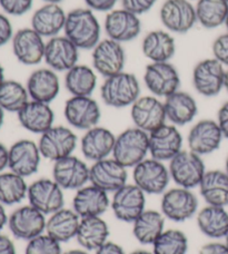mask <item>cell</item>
<instances>
[{
	"label": "cell",
	"mask_w": 228,
	"mask_h": 254,
	"mask_svg": "<svg viewBox=\"0 0 228 254\" xmlns=\"http://www.w3.org/2000/svg\"><path fill=\"white\" fill-rule=\"evenodd\" d=\"M63 35L79 49L93 51L100 40L102 27L89 8H75L67 13Z\"/></svg>",
	"instance_id": "6da1fadb"
},
{
	"label": "cell",
	"mask_w": 228,
	"mask_h": 254,
	"mask_svg": "<svg viewBox=\"0 0 228 254\" xmlns=\"http://www.w3.org/2000/svg\"><path fill=\"white\" fill-rule=\"evenodd\" d=\"M100 97L113 108L131 106L140 97V83L135 74L120 71L105 78L100 86Z\"/></svg>",
	"instance_id": "7a4b0ae2"
},
{
	"label": "cell",
	"mask_w": 228,
	"mask_h": 254,
	"mask_svg": "<svg viewBox=\"0 0 228 254\" xmlns=\"http://www.w3.org/2000/svg\"><path fill=\"white\" fill-rule=\"evenodd\" d=\"M149 155V134L133 126L116 136L112 156L126 169H134Z\"/></svg>",
	"instance_id": "3957f363"
},
{
	"label": "cell",
	"mask_w": 228,
	"mask_h": 254,
	"mask_svg": "<svg viewBox=\"0 0 228 254\" xmlns=\"http://www.w3.org/2000/svg\"><path fill=\"white\" fill-rule=\"evenodd\" d=\"M168 170L177 187L188 190L198 188L207 171L203 157L189 149H182L168 162Z\"/></svg>",
	"instance_id": "277c9868"
},
{
	"label": "cell",
	"mask_w": 228,
	"mask_h": 254,
	"mask_svg": "<svg viewBox=\"0 0 228 254\" xmlns=\"http://www.w3.org/2000/svg\"><path fill=\"white\" fill-rule=\"evenodd\" d=\"M198 211V198L191 190L176 187L162 195L161 212L166 220L182 223L193 219Z\"/></svg>",
	"instance_id": "5b68a950"
},
{
	"label": "cell",
	"mask_w": 228,
	"mask_h": 254,
	"mask_svg": "<svg viewBox=\"0 0 228 254\" xmlns=\"http://www.w3.org/2000/svg\"><path fill=\"white\" fill-rule=\"evenodd\" d=\"M133 180L140 190L149 195H163L171 183V174L165 163L147 157L133 169Z\"/></svg>",
	"instance_id": "8992f818"
},
{
	"label": "cell",
	"mask_w": 228,
	"mask_h": 254,
	"mask_svg": "<svg viewBox=\"0 0 228 254\" xmlns=\"http://www.w3.org/2000/svg\"><path fill=\"white\" fill-rule=\"evenodd\" d=\"M78 137L69 127L54 125L40 135L38 146L42 156L50 162H57L74 154Z\"/></svg>",
	"instance_id": "52a82bcc"
},
{
	"label": "cell",
	"mask_w": 228,
	"mask_h": 254,
	"mask_svg": "<svg viewBox=\"0 0 228 254\" xmlns=\"http://www.w3.org/2000/svg\"><path fill=\"white\" fill-rule=\"evenodd\" d=\"M144 84L154 96L166 98L179 90L178 69L171 62L149 63L145 68Z\"/></svg>",
	"instance_id": "ba28073f"
},
{
	"label": "cell",
	"mask_w": 228,
	"mask_h": 254,
	"mask_svg": "<svg viewBox=\"0 0 228 254\" xmlns=\"http://www.w3.org/2000/svg\"><path fill=\"white\" fill-rule=\"evenodd\" d=\"M111 208L116 219L133 223L146 210V193L134 183H127L113 193Z\"/></svg>",
	"instance_id": "9c48e42d"
},
{
	"label": "cell",
	"mask_w": 228,
	"mask_h": 254,
	"mask_svg": "<svg viewBox=\"0 0 228 254\" xmlns=\"http://www.w3.org/2000/svg\"><path fill=\"white\" fill-rule=\"evenodd\" d=\"M225 66L215 58H206L196 64L193 69V86L204 97H215L224 89Z\"/></svg>",
	"instance_id": "30bf717a"
},
{
	"label": "cell",
	"mask_w": 228,
	"mask_h": 254,
	"mask_svg": "<svg viewBox=\"0 0 228 254\" xmlns=\"http://www.w3.org/2000/svg\"><path fill=\"white\" fill-rule=\"evenodd\" d=\"M159 18L171 34H186L197 24L196 9L190 0H166L159 10Z\"/></svg>",
	"instance_id": "8fae6325"
},
{
	"label": "cell",
	"mask_w": 228,
	"mask_h": 254,
	"mask_svg": "<svg viewBox=\"0 0 228 254\" xmlns=\"http://www.w3.org/2000/svg\"><path fill=\"white\" fill-rule=\"evenodd\" d=\"M63 115L72 128L86 131L99 124L102 111L91 96H71L65 103Z\"/></svg>",
	"instance_id": "7c38bea8"
},
{
	"label": "cell",
	"mask_w": 228,
	"mask_h": 254,
	"mask_svg": "<svg viewBox=\"0 0 228 254\" xmlns=\"http://www.w3.org/2000/svg\"><path fill=\"white\" fill-rule=\"evenodd\" d=\"M93 68L105 78L124 71L126 52L122 44L111 38L102 39L91 53Z\"/></svg>",
	"instance_id": "4fadbf2b"
},
{
	"label": "cell",
	"mask_w": 228,
	"mask_h": 254,
	"mask_svg": "<svg viewBox=\"0 0 228 254\" xmlns=\"http://www.w3.org/2000/svg\"><path fill=\"white\" fill-rule=\"evenodd\" d=\"M46 215L33 205H24L16 208L8 216V228L18 240L30 241L46 231Z\"/></svg>",
	"instance_id": "5bb4252c"
},
{
	"label": "cell",
	"mask_w": 228,
	"mask_h": 254,
	"mask_svg": "<svg viewBox=\"0 0 228 254\" xmlns=\"http://www.w3.org/2000/svg\"><path fill=\"white\" fill-rule=\"evenodd\" d=\"M27 198L30 205L47 216L65 206L63 190L54 179L43 178L36 180L28 187Z\"/></svg>",
	"instance_id": "9a60e30c"
},
{
	"label": "cell",
	"mask_w": 228,
	"mask_h": 254,
	"mask_svg": "<svg viewBox=\"0 0 228 254\" xmlns=\"http://www.w3.org/2000/svg\"><path fill=\"white\" fill-rule=\"evenodd\" d=\"M90 166L74 154L54 163L53 179L63 190H77L89 183Z\"/></svg>",
	"instance_id": "2e32d148"
},
{
	"label": "cell",
	"mask_w": 228,
	"mask_h": 254,
	"mask_svg": "<svg viewBox=\"0 0 228 254\" xmlns=\"http://www.w3.org/2000/svg\"><path fill=\"white\" fill-rule=\"evenodd\" d=\"M130 117L135 127L148 134L167 123L164 101L154 95L137 99L130 106Z\"/></svg>",
	"instance_id": "e0dca14e"
},
{
	"label": "cell",
	"mask_w": 228,
	"mask_h": 254,
	"mask_svg": "<svg viewBox=\"0 0 228 254\" xmlns=\"http://www.w3.org/2000/svg\"><path fill=\"white\" fill-rule=\"evenodd\" d=\"M224 135L217 121L202 120L195 123L187 135L188 149L199 156L209 155L221 147Z\"/></svg>",
	"instance_id": "ac0fdd59"
},
{
	"label": "cell",
	"mask_w": 228,
	"mask_h": 254,
	"mask_svg": "<svg viewBox=\"0 0 228 254\" xmlns=\"http://www.w3.org/2000/svg\"><path fill=\"white\" fill-rule=\"evenodd\" d=\"M184 138L178 127L165 123L149 133V155L161 162H170L182 151Z\"/></svg>",
	"instance_id": "d6986e66"
},
{
	"label": "cell",
	"mask_w": 228,
	"mask_h": 254,
	"mask_svg": "<svg viewBox=\"0 0 228 254\" xmlns=\"http://www.w3.org/2000/svg\"><path fill=\"white\" fill-rule=\"evenodd\" d=\"M115 158L107 157L90 165L89 183L105 192L114 193L127 184L128 172Z\"/></svg>",
	"instance_id": "ffe728a7"
},
{
	"label": "cell",
	"mask_w": 228,
	"mask_h": 254,
	"mask_svg": "<svg viewBox=\"0 0 228 254\" xmlns=\"http://www.w3.org/2000/svg\"><path fill=\"white\" fill-rule=\"evenodd\" d=\"M42 158L38 143L19 139L9 147L8 169L22 178H29L38 172Z\"/></svg>",
	"instance_id": "44dd1931"
},
{
	"label": "cell",
	"mask_w": 228,
	"mask_h": 254,
	"mask_svg": "<svg viewBox=\"0 0 228 254\" xmlns=\"http://www.w3.org/2000/svg\"><path fill=\"white\" fill-rule=\"evenodd\" d=\"M79 51L65 35H58L46 42L44 62L56 72H66L78 64Z\"/></svg>",
	"instance_id": "7402d4cb"
},
{
	"label": "cell",
	"mask_w": 228,
	"mask_h": 254,
	"mask_svg": "<svg viewBox=\"0 0 228 254\" xmlns=\"http://www.w3.org/2000/svg\"><path fill=\"white\" fill-rule=\"evenodd\" d=\"M31 27L17 30L11 40L13 56L22 65L35 66L44 61L46 42Z\"/></svg>",
	"instance_id": "603a6c76"
},
{
	"label": "cell",
	"mask_w": 228,
	"mask_h": 254,
	"mask_svg": "<svg viewBox=\"0 0 228 254\" xmlns=\"http://www.w3.org/2000/svg\"><path fill=\"white\" fill-rule=\"evenodd\" d=\"M104 29L107 38L120 44L128 43L140 35L141 20L139 16L126 9H114L107 12L105 18Z\"/></svg>",
	"instance_id": "cb8c5ba5"
},
{
	"label": "cell",
	"mask_w": 228,
	"mask_h": 254,
	"mask_svg": "<svg viewBox=\"0 0 228 254\" xmlns=\"http://www.w3.org/2000/svg\"><path fill=\"white\" fill-rule=\"evenodd\" d=\"M116 135L104 126H95L85 131L80 138V151L87 161L97 162L109 157L115 146Z\"/></svg>",
	"instance_id": "d4e9b609"
},
{
	"label": "cell",
	"mask_w": 228,
	"mask_h": 254,
	"mask_svg": "<svg viewBox=\"0 0 228 254\" xmlns=\"http://www.w3.org/2000/svg\"><path fill=\"white\" fill-rule=\"evenodd\" d=\"M111 207V198L107 192L88 183L76 190L72 198V210L81 219L102 216Z\"/></svg>",
	"instance_id": "484cf974"
},
{
	"label": "cell",
	"mask_w": 228,
	"mask_h": 254,
	"mask_svg": "<svg viewBox=\"0 0 228 254\" xmlns=\"http://www.w3.org/2000/svg\"><path fill=\"white\" fill-rule=\"evenodd\" d=\"M26 87L30 99L50 104L60 92V79L50 68H39L29 75Z\"/></svg>",
	"instance_id": "4316f807"
},
{
	"label": "cell",
	"mask_w": 228,
	"mask_h": 254,
	"mask_svg": "<svg viewBox=\"0 0 228 254\" xmlns=\"http://www.w3.org/2000/svg\"><path fill=\"white\" fill-rule=\"evenodd\" d=\"M164 106L167 122L177 127L191 123L198 114V105L193 95L180 89L164 98Z\"/></svg>",
	"instance_id": "83f0119b"
},
{
	"label": "cell",
	"mask_w": 228,
	"mask_h": 254,
	"mask_svg": "<svg viewBox=\"0 0 228 254\" xmlns=\"http://www.w3.org/2000/svg\"><path fill=\"white\" fill-rule=\"evenodd\" d=\"M67 13L59 3H45L31 17V28L43 38H53L60 35L65 28Z\"/></svg>",
	"instance_id": "f1b7e54d"
},
{
	"label": "cell",
	"mask_w": 228,
	"mask_h": 254,
	"mask_svg": "<svg viewBox=\"0 0 228 254\" xmlns=\"http://www.w3.org/2000/svg\"><path fill=\"white\" fill-rule=\"evenodd\" d=\"M19 124L26 130L34 134H44L55 123V112L50 104L30 101L17 113Z\"/></svg>",
	"instance_id": "f546056e"
},
{
	"label": "cell",
	"mask_w": 228,
	"mask_h": 254,
	"mask_svg": "<svg viewBox=\"0 0 228 254\" xmlns=\"http://www.w3.org/2000/svg\"><path fill=\"white\" fill-rule=\"evenodd\" d=\"M80 220L81 217L72 208L63 206L60 210L48 215L45 233L59 243H67L72 239H76Z\"/></svg>",
	"instance_id": "4dcf8cb0"
},
{
	"label": "cell",
	"mask_w": 228,
	"mask_h": 254,
	"mask_svg": "<svg viewBox=\"0 0 228 254\" xmlns=\"http://www.w3.org/2000/svg\"><path fill=\"white\" fill-rule=\"evenodd\" d=\"M141 52L150 63L171 62L176 53L174 36L162 29L149 31L141 42Z\"/></svg>",
	"instance_id": "1f68e13d"
},
{
	"label": "cell",
	"mask_w": 228,
	"mask_h": 254,
	"mask_svg": "<svg viewBox=\"0 0 228 254\" xmlns=\"http://www.w3.org/2000/svg\"><path fill=\"white\" fill-rule=\"evenodd\" d=\"M109 235L108 223L102 216L84 217L80 220L76 240L81 249L95 252L109 241Z\"/></svg>",
	"instance_id": "d6a6232c"
},
{
	"label": "cell",
	"mask_w": 228,
	"mask_h": 254,
	"mask_svg": "<svg viewBox=\"0 0 228 254\" xmlns=\"http://www.w3.org/2000/svg\"><path fill=\"white\" fill-rule=\"evenodd\" d=\"M200 196L207 205H228V174L222 170L206 171L198 185Z\"/></svg>",
	"instance_id": "836d02e7"
},
{
	"label": "cell",
	"mask_w": 228,
	"mask_h": 254,
	"mask_svg": "<svg viewBox=\"0 0 228 254\" xmlns=\"http://www.w3.org/2000/svg\"><path fill=\"white\" fill-rule=\"evenodd\" d=\"M200 232L213 240L225 239L228 233V211L224 206L206 205L196 214Z\"/></svg>",
	"instance_id": "e575fe53"
},
{
	"label": "cell",
	"mask_w": 228,
	"mask_h": 254,
	"mask_svg": "<svg viewBox=\"0 0 228 254\" xmlns=\"http://www.w3.org/2000/svg\"><path fill=\"white\" fill-rule=\"evenodd\" d=\"M166 217L161 211L145 210L133 222V235L140 244L153 246L157 238L165 231Z\"/></svg>",
	"instance_id": "d590c367"
},
{
	"label": "cell",
	"mask_w": 228,
	"mask_h": 254,
	"mask_svg": "<svg viewBox=\"0 0 228 254\" xmlns=\"http://www.w3.org/2000/svg\"><path fill=\"white\" fill-rule=\"evenodd\" d=\"M63 84L71 96H91L97 87V72L87 65L77 64L66 71Z\"/></svg>",
	"instance_id": "8d00e7d4"
},
{
	"label": "cell",
	"mask_w": 228,
	"mask_h": 254,
	"mask_svg": "<svg viewBox=\"0 0 228 254\" xmlns=\"http://www.w3.org/2000/svg\"><path fill=\"white\" fill-rule=\"evenodd\" d=\"M197 24L206 29H215L225 25L228 15L226 0H197L195 6Z\"/></svg>",
	"instance_id": "74e56055"
},
{
	"label": "cell",
	"mask_w": 228,
	"mask_h": 254,
	"mask_svg": "<svg viewBox=\"0 0 228 254\" xmlns=\"http://www.w3.org/2000/svg\"><path fill=\"white\" fill-rule=\"evenodd\" d=\"M28 187L26 179L13 172L0 173V203L3 205L19 204L27 197Z\"/></svg>",
	"instance_id": "f35d334b"
},
{
	"label": "cell",
	"mask_w": 228,
	"mask_h": 254,
	"mask_svg": "<svg viewBox=\"0 0 228 254\" xmlns=\"http://www.w3.org/2000/svg\"><path fill=\"white\" fill-rule=\"evenodd\" d=\"M30 101L25 85L13 79H6L0 86V107L4 112L17 113Z\"/></svg>",
	"instance_id": "ab89813d"
},
{
	"label": "cell",
	"mask_w": 228,
	"mask_h": 254,
	"mask_svg": "<svg viewBox=\"0 0 228 254\" xmlns=\"http://www.w3.org/2000/svg\"><path fill=\"white\" fill-rule=\"evenodd\" d=\"M152 247L155 254H187L188 238L181 230L165 229Z\"/></svg>",
	"instance_id": "60d3db41"
},
{
	"label": "cell",
	"mask_w": 228,
	"mask_h": 254,
	"mask_svg": "<svg viewBox=\"0 0 228 254\" xmlns=\"http://www.w3.org/2000/svg\"><path fill=\"white\" fill-rule=\"evenodd\" d=\"M25 254H62L61 243L43 233L27 242Z\"/></svg>",
	"instance_id": "b9f144b4"
},
{
	"label": "cell",
	"mask_w": 228,
	"mask_h": 254,
	"mask_svg": "<svg viewBox=\"0 0 228 254\" xmlns=\"http://www.w3.org/2000/svg\"><path fill=\"white\" fill-rule=\"evenodd\" d=\"M34 0H0V7L6 15L24 16L33 8Z\"/></svg>",
	"instance_id": "7bdbcfd3"
},
{
	"label": "cell",
	"mask_w": 228,
	"mask_h": 254,
	"mask_svg": "<svg viewBox=\"0 0 228 254\" xmlns=\"http://www.w3.org/2000/svg\"><path fill=\"white\" fill-rule=\"evenodd\" d=\"M212 52L213 57L228 68V31L214 40Z\"/></svg>",
	"instance_id": "ee69618b"
},
{
	"label": "cell",
	"mask_w": 228,
	"mask_h": 254,
	"mask_svg": "<svg viewBox=\"0 0 228 254\" xmlns=\"http://www.w3.org/2000/svg\"><path fill=\"white\" fill-rule=\"evenodd\" d=\"M120 1L122 8L140 16L148 12L155 6L157 0H120Z\"/></svg>",
	"instance_id": "f6af8a7d"
},
{
	"label": "cell",
	"mask_w": 228,
	"mask_h": 254,
	"mask_svg": "<svg viewBox=\"0 0 228 254\" xmlns=\"http://www.w3.org/2000/svg\"><path fill=\"white\" fill-rule=\"evenodd\" d=\"M13 35L15 33L10 19L4 13H0V47L11 42Z\"/></svg>",
	"instance_id": "bcb514c9"
},
{
	"label": "cell",
	"mask_w": 228,
	"mask_h": 254,
	"mask_svg": "<svg viewBox=\"0 0 228 254\" xmlns=\"http://www.w3.org/2000/svg\"><path fill=\"white\" fill-rule=\"evenodd\" d=\"M86 6L93 11L109 12L115 9L118 0H84Z\"/></svg>",
	"instance_id": "7dc6e473"
},
{
	"label": "cell",
	"mask_w": 228,
	"mask_h": 254,
	"mask_svg": "<svg viewBox=\"0 0 228 254\" xmlns=\"http://www.w3.org/2000/svg\"><path fill=\"white\" fill-rule=\"evenodd\" d=\"M198 254H228V248L225 242H209L200 248Z\"/></svg>",
	"instance_id": "c3c4849f"
},
{
	"label": "cell",
	"mask_w": 228,
	"mask_h": 254,
	"mask_svg": "<svg viewBox=\"0 0 228 254\" xmlns=\"http://www.w3.org/2000/svg\"><path fill=\"white\" fill-rule=\"evenodd\" d=\"M217 123L221 127L224 138L228 139V101L223 104L218 110Z\"/></svg>",
	"instance_id": "681fc988"
},
{
	"label": "cell",
	"mask_w": 228,
	"mask_h": 254,
	"mask_svg": "<svg viewBox=\"0 0 228 254\" xmlns=\"http://www.w3.org/2000/svg\"><path fill=\"white\" fill-rule=\"evenodd\" d=\"M95 254H126V252L119 244L112 241H107L104 246L100 247L98 250L95 251Z\"/></svg>",
	"instance_id": "f907efd6"
},
{
	"label": "cell",
	"mask_w": 228,
	"mask_h": 254,
	"mask_svg": "<svg viewBox=\"0 0 228 254\" xmlns=\"http://www.w3.org/2000/svg\"><path fill=\"white\" fill-rule=\"evenodd\" d=\"M0 254H17L12 240L1 233H0Z\"/></svg>",
	"instance_id": "816d5d0a"
},
{
	"label": "cell",
	"mask_w": 228,
	"mask_h": 254,
	"mask_svg": "<svg viewBox=\"0 0 228 254\" xmlns=\"http://www.w3.org/2000/svg\"><path fill=\"white\" fill-rule=\"evenodd\" d=\"M9 160V148H7L2 143H0V173L8 167Z\"/></svg>",
	"instance_id": "f5cc1de1"
},
{
	"label": "cell",
	"mask_w": 228,
	"mask_h": 254,
	"mask_svg": "<svg viewBox=\"0 0 228 254\" xmlns=\"http://www.w3.org/2000/svg\"><path fill=\"white\" fill-rule=\"evenodd\" d=\"M8 224V215L4 210V205L0 203V233H1L2 229Z\"/></svg>",
	"instance_id": "db71d44e"
},
{
	"label": "cell",
	"mask_w": 228,
	"mask_h": 254,
	"mask_svg": "<svg viewBox=\"0 0 228 254\" xmlns=\"http://www.w3.org/2000/svg\"><path fill=\"white\" fill-rule=\"evenodd\" d=\"M62 254H90V252L84 250V249H72V250L62 252Z\"/></svg>",
	"instance_id": "11a10c76"
},
{
	"label": "cell",
	"mask_w": 228,
	"mask_h": 254,
	"mask_svg": "<svg viewBox=\"0 0 228 254\" xmlns=\"http://www.w3.org/2000/svg\"><path fill=\"white\" fill-rule=\"evenodd\" d=\"M4 80H6V78H4V68L2 67L1 64H0V86L2 85Z\"/></svg>",
	"instance_id": "9f6ffc18"
},
{
	"label": "cell",
	"mask_w": 228,
	"mask_h": 254,
	"mask_svg": "<svg viewBox=\"0 0 228 254\" xmlns=\"http://www.w3.org/2000/svg\"><path fill=\"white\" fill-rule=\"evenodd\" d=\"M129 254H155V253L153 251H147V250H136Z\"/></svg>",
	"instance_id": "6f0895ef"
},
{
	"label": "cell",
	"mask_w": 228,
	"mask_h": 254,
	"mask_svg": "<svg viewBox=\"0 0 228 254\" xmlns=\"http://www.w3.org/2000/svg\"><path fill=\"white\" fill-rule=\"evenodd\" d=\"M3 122H4V111L0 107V129H1V127L3 125Z\"/></svg>",
	"instance_id": "680465c9"
},
{
	"label": "cell",
	"mask_w": 228,
	"mask_h": 254,
	"mask_svg": "<svg viewBox=\"0 0 228 254\" xmlns=\"http://www.w3.org/2000/svg\"><path fill=\"white\" fill-rule=\"evenodd\" d=\"M224 89L228 93V68L225 72V80H224Z\"/></svg>",
	"instance_id": "91938a15"
},
{
	"label": "cell",
	"mask_w": 228,
	"mask_h": 254,
	"mask_svg": "<svg viewBox=\"0 0 228 254\" xmlns=\"http://www.w3.org/2000/svg\"><path fill=\"white\" fill-rule=\"evenodd\" d=\"M43 1H45L46 3H59L61 2L62 0H43Z\"/></svg>",
	"instance_id": "94428289"
},
{
	"label": "cell",
	"mask_w": 228,
	"mask_h": 254,
	"mask_svg": "<svg viewBox=\"0 0 228 254\" xmlns=\"http://www.w3.org/2000/svg\"><path fill=\"white\" fill-rule=\"evenodd\" d=\"M224 171L228 174V154H227V157H226V161H225V170Z\"/></svg>",
	"instance_id": "6125c7cd"
},
{
	"label": "cell",
	"mask_w": 228,
	"mask_h": 254,
	"mask_svg": "<svg viewBox=\"0 0 228 254\" xmlns=\"http://www.w3.org/2000/svg\"><path fill=\"white\" fill-rule=\"evenodd\" d=\"M225 244H226L227 248H228V233H227V235L225 237Z\"/></svg>",
	"instance_id": "be15d7a7"
},
{
	"label": "cell",
	"mask_w": 228,
	"mask_h": 254,
	"mask_svg": "<svg viewBox=\"0 0 228 254\" xmlns=\"http://www.w3.org/2000/svg\"><path fill=\"white\" fill-rule=\"evenodd\" d=\"M225 26L227 28V31H228V15H227V18H226V21H225Z\"/></svg>",
	"instance_id": "e7e4bbea"
},
{
	"label": "cell",
	"mask_w": 228,
	"mask_h": 254,
	"mask_svg": "<svg viewBox=\"0 0 228 254\" xmlns=\"http://www.w3.org/2000/svg\"><path fill=\"white\" fill-rule=\"evenodd\" d=\"M226 1H227V2H228V0H226Z\"/></svg>",
	"instance_id": "03108f58"
}]
</instances>
